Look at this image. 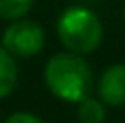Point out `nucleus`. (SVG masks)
Instances as JSON below:
<instances>
[{"mask_svg":"<svg viewBox=\"0 0 125 123\" xmlns=\"http://www.w3.org/2000/svg\"><path fill=\"white\" fill-rule=\"evenodd\" d=\"M47 88L66 102H78L90 92L92 72L78 53H58L45 66Z\"/></svg>","mask_w":125,"mask_h":123,"instance_id":"nucleus-1","label":"nucleus"},{"mask_svg":"<svg viewBox=\"0 0 125 123\" xmlns=\"http://www.w3.org/2000/svg\"><path fill=\"white\" fill-rule=\"evenodd\" d=\"M58 37L72 53H92L103 41L101 19L84 6H70L58 19Z\"/></svg>","mask_w":125,"mask_h":123,"instance_id":"nucleus-2","label":"nucleus"},{"mask_svg":"<svg viewBox=\"0 0 125 123\" xmlns=\"http://www.w3.org/2000/svg\"><path fill=\"white\" fill-rule=\"evenodd\" d=\"M2 43L8 53L21 55V58H31V55H37L43 49L45 35H43V29L37 23L17 19L4 31Z\"/></svg>","mask_w":125,"mask_h":123,"instance_id":"nucleus-3","label":"nucleus"},{"mask_svg":"<svg viewBox=\"0 0 125 123\" xmlns=\"http://www.w3.org/2000/svg\"><path fill=\"white\" fill-rule=\"evenodd\" d=\"M96 92L105 105H125V64H115L103 72L96 84Z\"/></svg>","mask_w":125,"mask_h":123,"instance_id":"nucleus-4","label":"nucleus"},{"mask_svg":"<svg viewBox=\"0 0 125 123\" xmlns=\"http://www.w3.org/2000/svg\"><path fill=\"white\" fill-rule=\"evenodd\" d=\"M14 84H17V64L12 60V53L0 47V99L10 94Z\"/></svg>","mask_w":125,"mask_h":123,"instance_id":"nucleus-5","label":"nucleus"},{"mask_svg":"<svg viewBox=\"0 0 125 123\" xmlns=\"http://www.w3.org/2000/svg\"><path fill=\"white\" fill-rule=\"evenodd\" d=\"M105 117L107 113H105L103 101L92 99L88 94L78 101V119H80V123H103Z\"/></svg>","mask_w":125,"mask_h":123,"instance_id":"nucleus-6","label":"nucleus"},{"mask_svg":"<svg viewBox=\"0 0 125 123\" xmlns=\"http://www.w3.org/2000/svg\"><path fill=\"white\" fill-rule=\"evenodd\" d=\"M33 0H0V17L6 20H17L31 10Z\"/></svg>","mask_w":125,"mask_h":123,"instance_id":"nucleus-7","label":"nucleus"},{"mask_svg":"<svg viewBox=\"0 0 125 123\" xmlns=\"http://www.w3.org/2000/svg\"><path fill=\"white\" fill-rule=\"evenodd\" d=\"M6 123H41V121L31 113H12L6 119Z\"/></svg>","mask_w":125,"mask_h":123,"instance_id":"nucleus-8","label":"nucleus"}]
</instances>
